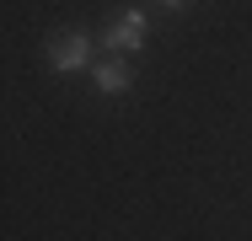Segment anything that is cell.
Returning <instances> with one entry per match:
<instances>
[{"mask_svg":"<svg viewBox=\"0 0 252 241\" xmlns=\"http://www.w3.org/2000/svg\"><path fill=\"white\" fill-rule=\"evenodd\" d=\"M86 75H92V86H97L102 96H129V91H134V64H129V59H113V54H102V59L86 70Z\"/></svg>","mask_w":252,"mask_h":241,"instance_id":"3957f363","label":"cell"},{"mask_svg":"<svg viewBox=\"0 0 252 241\" xmlns=\"http://www.w3.org/2000/svg\"><path fill=\"white\" fill-rule=\"evenodd\" d=\"M97 43L81 32V27H64V32H49V43H43V64H49V75H81V70H92L97 59Z\"/></svg>","mask_w":252,"mask_h":241,"instance_id":"7a4b0ae2","label":"cell"},{"mask_svg":"<svg viewBox=\"0 0 252 241\" xmlns=\"http://www.w3.org/2000/svg\"><path fill=\"white\" fill-rule=\"evenodd\" d=\"M145 43H151V16H145L140 5L113 11L107 27H102V38H97V48H102V54H113V59H129V54H140Z\"/></svg>","mask_w":252,"mask_h":241,"instance_id":"6da1fadb","label":"cell"},{"mask_svg":"<svg viewBox=\"0 0 252 241\" xmlns=\"http://www.w3.org/2000/svg\"><path fill=\"white\" fill-rule=\"evenodd\" d=\"M156 5H161V11H172V16H183V11L193 5V0H156Z\"/></svg>","mask_w":252,"mask_h":241,"instance_id":"277c9868","label":"cell"}]
</instances>
